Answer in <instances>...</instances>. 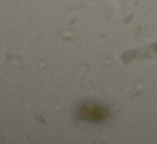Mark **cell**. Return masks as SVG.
<instances>
[{
    "label": "cell",
    "instance_id": "obj_1",
    "mask_svg": "<svg viewBox=\"0 0 157 144\" xmlns=\"http://www.w3.org/2000/svg\"><path fill=\"white\" fill-rule=\"evenodd\" d=\"M79 115L86 120H103L106 117V112L103 107H81Z\"/></svg>",
    "mask_w": 157,
    "mask_h": 144
}]
</instances>
